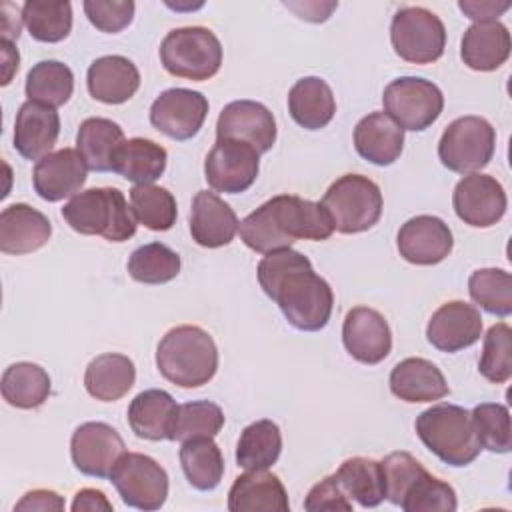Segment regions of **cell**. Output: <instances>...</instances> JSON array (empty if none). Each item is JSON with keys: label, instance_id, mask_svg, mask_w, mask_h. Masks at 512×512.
Returning a JSON list of instances; mask_svg holds the SVG:
<instances>
[{"label": "cell", "instance_id": "7a4b0ae2", "mask_svg": "<svg viewBox=\"0 0 512 512\" xmlns=\"http://www.w3.org/2000/svg\"><path fill=\"white\" fill-rule=\"evenodd\" d=\"M238 232L250 250L268 254L290 248L296 240H328L334 226L320 202L278 194L250 212Z\"/></svg>", "mask_w": 512, "mask_h": 512}, {"label": "cell", "instance_id": "ba28073f", "mask_svg": "<svg viewBox=\"0 0 512 512\" xmlns=\"http://www.w3.org/2000/svg\"><path fill=\"white\" fill-rule=\"evenodd\" d=\"M496 150V130L482 116H460L440 136L438 158L458 174H472L488 166Z\"/></svg>", "mask_w": 512, "mask_h": 512}, {"label": "cell", "instance_id": "f35d334b", "mask_svg": "<svg viewBox=\"0 0 512 512\" xmlns=\"http://www.w3.org/2000/svg\"><path fill=\"white\" fill-rule=\"evenodd\" d=\"M22 20L38 42H60L72 30V6L66 0H28L22 6Z\"/></svg>", "mask_w": 512, "mask_h": 512}, {"label": "cell", "instance_id": "1f68e13d", "mask_svg": "<svg viewBox=\"0 0 512 512\" xmlns=\"http://www.w3.org/2000/svg\"><path fill=\"white\" fill-rule=\"evenodd\" d=\"M124 144L122 128L110 118H86L76 134V150L88 170L112 172L116 152Z\"/></svg>", "mask_w": 512, "mask_h": 512}, {"label": "cell", "instance_id": "7402d4cb", "mask_svg": "<svg viewBox=\"0 0 512 512\" xmlns=\"http://www.w3.org/2000/svg\"><path fill=\"white\" fill-rule=\"evenodd\" d=\"M238 226L236 212L216 192H196L190 208V234L198 246H226L234 240Z\"/></svg>", "mask_w": 512, "mask_h": 512}, {"label": "cell", "instance_id": "52a82bcc", "mask_svg": "<svg viewBox=\"0 0 512 512\" xmlns=\"http://www.w3.org/2000/svg\"><path fill=\"white\" fill-rule=\"evenodd\" d=\"M320 204L340 234L370 230L382 216V192L374 180L362 174H344L334 180Z\"/></svg>", "mask_w": 512, "mask_h": 512}, {"label": "cell", "instance_id": "83f0119b", "mask_svg": "<svg viewBox=\"0 0 512 512\" xmlns=\"http://www.w3.org/2000/svg\"><path fill=\"white\" fill-rule=\"evenodd\" d=\"M356 152L376 164H394L404 148V130L384 112H370L354 128Z\"/></svg>", "mask_w": 512, "mask_h": 512}, {"label": "cell", "instance_id": "7c38bea8", "mask_svg": "<svg viewBox=\"0 0 512 512\" xmlns=\"http://www.w3.org/2000/svg\"><path fill=\"white\" fill-rule=\"evenodd\" d=\"M260 170V154L246 142L216 138L204 160V178L214 192H246Z\"/></svg>", "mask_w": 512, "mask_h": 512}, {"label": "cell", "instance_id": "d4e9b609", "mask_svg": "<svg viewBox=\"0 0 512 512\" xmlns=\"http://www.w3.org/2000/svg\"><path fill=\"white\" fill-rule=\"evenodd\" d=\"M86 84L94 100L104 104H124L138 92L140 72L126 56H102L88 66Z\"/></svg>", "mask_w": 512, "mask_h": 512}, {"label": "cell", "instance_id": "8992f818", "mask_svg": "<svg viewBox=\"0 0 512 512\" xmlns=\"http://www.w3.org/2000/svg\"><path fill=\"white\" fill-rule=\"evenodd\" d=\"M160 62L176 78L202 82L218 74L222 66V44L210 28H174L160 44Z\"/></svg>", "mask_w": 512, "mask_h": 512}, {"label": "cell", "instance_id": "bcb514c9", "mask_svg": "<svg viewBox=\"0 0 512 512\" xmlns=\"http://www.w3.org/2000/svg\"><path fill=\"white\" fill-rule=\"evenodd\" d=\"M470 414L482 448L496 454H508L512 450L510 412L504 404L484 402L478 404Z\"/></svg>", "mask_w": 512, "mask_h": 512}, {"label": "cell", "instance_id": "277c9868", "mask_svg": "<svg viewBox=\"0 0 512 512\" xmlns=\"http://www.w3.org/2000/svg\"><path fill=\"white\" fill-rule=\"evenodd\" d=\"M66 224L84 236L126 242L136 234L138 220L118 188H90L74 194L62 208Z\"/></svg>", "mask_w": 512, "mask_h": 512}, {"label": "cell", "instance_id": "5bb4252c", "mask_svg": "<svg viewBox=\"0 0 512 512\" xmlns=\"http://www.w3.org/2000/svg\"><path fill=\"white\" fill-rule=\"evenodd\" d=\"M124 452L122 436L106 422H84L70 438L72 464L92 478H108Z\"/></svg>", "mask_w": 512, "mask_h": 512}, {"label": "cell", "instance_id": "e0dca14e", "mask_svg": "<svg viewBox=\"0 0 512 512\" xmlns=\"http://www.w3.org/2000/svg\"><path fill=\"white\" fill-rule=\"evenodd\" d=\"M346 352L368 366L380 364L392 350V332L386 318L368 306H354L342 324Z\"/></svg>", "mask_w": 512, "mask_h": 512}, {"label": "cell", "instance_id": "ab89813d", "mask_svg": "<svg viewBox=\"0 0 512 512\" xmlns=\"http://www.w3.org/2000/svg\"><path fill=\"white\" fill-rule=\"evenodd\" d=\"M180 256L162 242L138 246L128 258V274L140 284H166L180 274Z\"/></svg>", "mask_w": 512, "mask_h": 512}, {"label": "cell", "instance_id": "7dc6e473", "mask_svg": "<svg viewBox=\"0 0 512 512\" xmlns=\"http://www.w3.org/2000/svg\"><path fill=\"white\" fill-rule=\"evenodd\" d=\"M132 0H86L84 12L94 28L100 32L116 34L124 30L134 18Z\"/></svg>", "mask_w": 512, "mask_h": 512}, {"label": "cell", "instance_id": "8d00e7d4", "mask_svg": "<svg viewBox=\"0 0 512 512\" xmlns=\"http://www.w3.org/2000/svg\"><path fill=\"white\" fill-rule=\"evenodd\" d=\"M180 466L196 490H214L224 476V458L212 438L186 440L180 446Z\"/></svg>", "mask_w": 512, "mask_h": 512}, {"label": "cell", "instance_id": "ee69618b", "mask_svg": "<svg viewBox=\"0 0 512 512\" xmlns=\"http://www.w3.org/2000/svg\"><path fill=\"white\" fill-rule=\"evenodd\" d=\"M224 426V412L208 400H194L178 406L174 440L186 442L196 438H214Z\"/></svg>", "mask_w": 512, "mask_h": 512}, {"label": "cell", "instance_id": "cb8c5ba5", "mask_svg": "<svg viewBox=\"0 0 512 512\" xmlns=\"http://www.w3.org/2000/svg\"><path fill=\"white\" fill-rule=\"evenodd\" d=\"M230 512H288L290 502L280 478L268 470H246L228 490Z\"/></svg>", "mask_w": 512, "mask_h": 512}, {"label": "cell", "instance_id": "3957f363", "mask_svg": "<svg viewBox=\"0 0 512 512\" xmlns=\"http://www.w3.org/2000/svg\"><path fill=\"white\" fill-rule=\"evenodd\" d=\"M156 366L168 382L180 388H198L214 378L218 348L200 326H176L158 342Z\"/></svg>", "mask_w": 512, "mask_h": 512}, {"label": "cell", "instance_id": "db71d44e", "mask_svg": "<svg viewBox=\"0 0 512 512\" xmlns=\"http://www.w3.org/2000/svg\"><path fill=\"white\" fill-rule=\"evenodd\" d=\"M24 20H22V10L20 16H10L6 4L2 6V40H18L20 36V28H22Z\"/></svg>", "mask_w": 512, "mask_h": 512}, {"label": "cell", "instance_id": "f6af8a7d", "mask_svg": "<svg viewBox=\"0 0 512 512\" xmlns=\"http://www.w3.org/2000/svg\"><path fill=\"white\" fill-rule=\"evenodd\" d=\"M480 374L492 384H504L512 376V330L506 322L492 324L484 336Z\"/></svg>", "mask_w": 512, "mask_h": 512}, {"label": "cell", "instance_id": "d6a6232c", "mask_svg": "<svg viewBox=\"0 0 512 512\" xmlns=\"http://www.w3.org/2000/svg\"><path fill=\"white\" fill-rule=\"evenodd\" d=\"M166 148L148 138L124 140L116 152L112 172L136 184H152L166 170Z\"/></svg>", "mask_w": 512, "mask_h": 512}, {"label": "cell", "instance_id": "ffe728a7", "mask_svg": "<svg viewBox=\"0 0 512 512\" xmlns=\"http://www.w3.org/2000/svg\"><path fill=\"white\" fill-rule=\"evenodd\" d=\"M86 164L78 150L62 148L40 158L32 172L36 194L46 202L72 198L86 182Z\"/></svg>", "mask_w": 512, "mask_h": 512}, {"label": "cell", "instance_id": "d6986e66", "mask_svg": "<svg viewBox=\"0 0 512 512\" xmlns=\"http://www.w3.org/2000/svg\"><path fill=\"white\" fill-rule=\"evenodd\" d=\"M482 336V316L476 306L452 300L442 304L428 320L426 338L440 352H460Z\"/></svg>", "mask_w": 512, "mask_h": 512}, {"label": "cell", "instance_id": "8fae6325", "mask_svg": "<svg viewBox=\"0 0 512 512\" xmlns=\"http://www.w3.org/2000/svg\"><path fill=\"white\" fill-rule=\"evenodd\" d=\"M108 478L130 508L152 512L168 498V474L148 454L124 452Z\"/></svg>", "mask_w": 512, "mask_h": 512}, {"label": "cell", "instance_id": "30bf717a", "mask_svg": "<svg viewBox=\"0 0 512 512\" xmlns=\"http://www.w3.org/2000/svg\"><path fill=\"white\" fill-rule=\"evenodd\" d=\"M384 114H388L402 130L422 132L430 128L444 108L442 90L418 76H400L392 80L382 94Z\"/></svg>", "mask_w": 512, "mask_h": 512}, {"label": "cell", "instance_id": "f546056e", "mask_svg": "<svg viewBox=\"0 0 512 512\" xmlns=\"http://www.w3.org/2000/svg\"><path fill=\"white\" fill-rule=\"evenodd\" d=\"M288 112L306 130L328 126L336 114V100L326 80L318 76L300 78L288 92Z\"/></svg>", "mask_w": 512, "mask_h": 512}, {"label": "cell", "instance_id": "c3c4849f", "mask_svg": "<svg viewBox=\"0 0 512 512\" xmlns=\"http://www.w3.org/2000/svg\"><path fill=\"white\" fill-rule=\"evenodd\" d=\"M304 508L310 512H322V510L350 512L352 500H348V494L342 490L336 476L330 474L310 488V492L304 500Z\"/></svg>", "mask_w": 512, "mask_h": 512}, {"label": "cell", "instance_id": "603a6c76", "mask_svg": "<svg viewBox=\"0 0 512 512\" xmlns=\"http://www.w3.org/2000/svg\"><path fill=\"white\" fill-rule=\"evenodd\" d=\"M50 234V220L24 202L10 204L0 214V250L4 254L36 252L50 240Z\"/></svg>", "mask_w": 512, "mask_h": 512}, {"label": "cell", "instance_id": "e575fe53", "mask_svg": "<svg viewBox=\"0 0 512 512\" xmlns=\"http://www.w3.org/2000/svg\"><path fill=\"white\" fill-rule=\"evenodd\" d=\"M334 476L348 498L356 500L362 508H376L386 498L382 462L374 458H348L340 464Z\"/></svg>", "mask_w": 512, "mask_h": 512}, {"label": "cell", "instance_id": "816d5d0a", "mask_svg": "<svg viewBox=\"0 0 512 512\" xmlns=\"http://www.w3.org/2000/svg\"><path fill=\"white\" fill-rule=\"evenodd\" d=\"M74 512H94V510H106L110 512L114 506L112 502L106 498L104 492L96 490V488H82L76 492L74 500H72V506H70Z\"/></svg>", "mask_w": 512, "mask_h": 512}, {"label": "cell", "instance_id": "5b68a950", "mask_svg": "<svg viewBox=\"0 0 512 512\" xmlns=\"http://www.w3.org/2000/svg\"><path fill=\"white\" fill-rule=\"evenodd\" d=\"M414 428L422 444L448 466H468L482 450L472 414L456 404L442 402L420 412Z\"/></svg>", "mask_w": 512, "mask_h": 512}, {"label": "cell", "instance_id": "4dcf8cb0", "mask_svg": "<svg viewBox=\"0 0 512 512\" xmlns=\"http://www.w3.org/2000/svg\"><path fill=\"white\" fill-rule=\"evenodd\" d=\"M134 362L116 352H106L90 360L84 372L86 392L100 402H116L134 386Z\"/></svg>", "mask_w": 512, "mask_h": 512}, {"label": "cell", "instance_id": "f907efd6", "mask_svg": "<svg viewBox=\"0 0 512 512\" xmlns=\"http://www.w3.org/2000/svg\"><path fill=\"white\" fill-rule=\"evenodd\" d=\"M458 8L468 18H472L474 22H492L502 12H506L510 8V2L498 4V2H468V0H462V2H458Z\"/></svg>", "mask_w": 512, "mask_h": 512}, {"label": "cell", "instance_id": "f1b7e54d", "mask_svg": "<svg viewBox=\"0 0 512 512\" xmlns=\"http://www.w3.org/2000/svg\"><path fill=\"white\" fill-rule=\"evenodd\" d=\"M460 56L470 70L492 72L510 56V32L498 22H474L462 36Z\"/></svg>", "mask_w": 512, "mask_h": 512}, {"label": "cell", "instance_id": "6da1fadb", "mask_svg": "<svg viewBox=\"0 0 512 512\" xmlns=\"http://www.w3.org/2000/svg\"><path fill=\"white\" fill-rule=\"evenodd\" d=\"M256 276L264 294L278 304L290 326L318 332L328 324L334 306L332 288L314 272L302 252L284 248L264 254Z\"/></svg>", "mask_w": 512, "mask_h": 512}, {"label": "cell", "instance_id": "2e32d148", "mask_svg": "<svg viewBox=\"0 0 512 512\" xmlns=\"http://www.w3.org/2000/svg\"><path fill=\"white\" fill-rule=\"evenodd\" d=\"M216 136L246 142L258 154H264L276 142V120L260 102L234 100L222 108L216 122Z\"/></svg>", "mask_w": 512, "mask_h": 512}, {"label": "cell", "instance_id": "f5cc1de1", "mask_svg": "<svg viewBox=\"0 0 512 512\" xmlns=\"http://www.w3.org/2000/svg\"><path fill=\"white\" fill-rule=\"evenodd\" d=\"M2 62H4V76H2V86L10 84L14 72L18 70V62H20V56H18V50L12 46L10 40H2Z\"/></svg>", "mask_w": 512, "mask_h": 512}, {"label": "cell", "instance_id": "7bdbcfd3", "mask_svg": "<svg viewBox=\"0 0 512 512\" xmlns=\"http://www.w3.org/2000/svg\"><path fill=\"white\" fill-rule=\"evenodd\" d=\"M398 506L404 512H454L458 508V500L448 482L424 470L408 486Z\"/></svg>", "mask_w": 512, "mask_h": 512}, {"label": "cell", "instance_id": "d590c367", "mask_svg": "<svg viewBox=\"0 0 512 512\" xmlns=\"http://www.w3.org/2000/svg\"><path fill=\"white\" fill-rule=\"evenodd\" d=\"M282 452V434L276 422L256 420L248 424L236 446V464L244 470H268Z\"/></svg>", "mask_w": 512, "mask_h": 512}, {"label": "cell", "instance_id": "b9f144b4", "mask_svg": "<svg viewBox=\"0 0 512 512\" xmlns=\"http://www.w3.org/2000/svg\"><path fill=\"white\" fill-rule=\"evenodd\" d=\"M470 298L494 316L512 314V276L502 268H480L468 278Z\"/></svg>", "mask_w": 512, "mask_h": 512}, {"label": "cell", "instance_id": "ac0fdd59", "mask_svg": "<svg viewBox=\"0 0 512 512\" xmlns=\"http://www.w3.org/2000/svg\"><path fill=\"white\" fill-rule=\"evenodd\" d=\"M396 246L406 262L434 266L452 252L454 236L442 218L420 214L400 226Z\"/></svg>", "mask_w": 512, "mask_h": 512}, {"label": "cell", "instance_id": "44dd1931", "mask_svg": "<svg viewBox=\"0 0 512 512\" xmlns=\"http://www.w3.org/2000/svg\"><path fill=\"white\" fill-rule=\"evenodd\" d=\"M60 134L56 108L26 100L14 122V148L26 160H40L54 148Z\"/></svg>", "mask_w": 512, "mask_h": 512}, {"label": "cell", "instance_id": "681fc988", "mask_svg": "<svg viewBox=\"0 0 512 512\" xmlns=\"http://www.w3.org/2000/svg\"><path fill=\"white\" fill-rule=\"evenodd\" d=\"M14 510H40V512H48V510H64V500L58 492L54 490H30L26 492L14 506Z\"/></svg>", "mask_w": 512, "mask_h": 512}, {"label": "cell", "instance_id": "484cf974", "mask_svg": "<svg viewBox=\"0 0 512 512\" xmlns=\"http://www.w3.org/2000/svg\"><path fill=\"white\" fill-rule=\"evenodd\" d=\"M390 392L408 402H434L450 394L442 370L426 358H404L390 372Z\"/></svg>", "mask_w": 512, "mask_h": 512}, {"label": "cell", "instance_id": "4316f807", "mask_svg": "<svg viewBox=\"0 0 512 512\" xmlns=\"http://www.w3.org/2000/svg\"><path fill=\"white\" fill-rule=\"evenodd\" d=\"M178 404L166 392L158 388L144 390L134 396L128 406V424L138 438L144 440H174Z\"/></svg>", "mask_w": 512, "mask_h": 512}, {"label": "cell", "instance_id": "74e56055", "mask_svg": "<svg viewBox=\"0 0 512 512\" xmlns=\"http://www.w3.org/2000/svg\"><path fill=\"white\" fill-rule=\"evenodd\" d=\"M24 90L28 100L58 108L74 92V74L60 60H40L30 68Z\"/></svg>", "mask_w": 512, "mask_h": 512}, {"label": "cell", "instance_id": "9a60e30c", "mask_svg": "<svg viewBox=\"0 0 512 512\" xmlns=\"http://www.w3.org/2000/svg\"><path fill=\"white\" fill-rule=\"evenodd\" d=\"M452 206L456 216L474 228H490L502 220L508 198L502 184L488 174H466L454 188Z\"/></svg>", "mask_w": 512, "mask_h": 512}, {"label": "cell", "instance_id": "836d02e7", "mask_svg": "<svg viewBox=\"0 0 512 512\" xmlns=\"http://www.w3.org/2000/svg\"><path fill=\"white\" fill-rule=\"evenodd\" d=\"M2 398L20 410L40 408L52 390L48 372L34 362H16L10 364L0 382Z\"/></svg>", "mask_w": 512, "mask_h": 512}, {"label": "cell", "instance_id": "9c48e42d", "mask_svg": "<svg viewBox=\"0 0 512 512\" xmlns=\"http://www.w3.org/2000/svg\"><path fill=\"white\" fill-rule=\"evenodd\" d=\"M394 52L412 64L436 62L446 48L444 22L422 6L400 8L390 22Z\"/></svg>", "mask_w": 512, "mask_h": 512}, {"label": "cell", "instance_id": "60d3db41", "mask_svg": "<svg viewBox=\"0 0 512 512\" xmlns=\"http://www.w3.org/2000/svg\"><path fill=\"white\" fill-rule=\"evenodd\" d=\"M130 206L136 220L154 232L170 230L178 216L172 192L154 184H136L130 190Z\"/></svg>", "mask_w": 512, "mask_h": 512}, {"label": "cell", "instance_id": "4fadbf2b", "mask_svg": "<svg viewBox=\"0 0 512 512\" xmlns=\"http://www.w3.org/2000/svg\"><path fill=\"white\" fill-rule=\"evenodd\" d=\"M206 116V96L188 88H168L150 106V124L164 136L178 142L194 138Z\"/></svg>", "mask_w": 512, "mask_h": 512}]
</instances>
